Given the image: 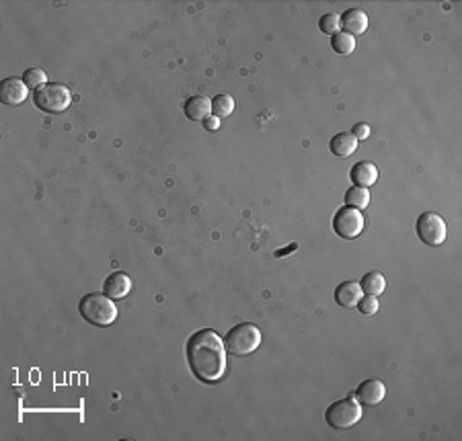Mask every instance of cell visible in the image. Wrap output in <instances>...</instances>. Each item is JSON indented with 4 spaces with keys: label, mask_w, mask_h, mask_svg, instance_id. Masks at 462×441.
Listing matches in <instances>:
<instances>
[{
    "label": "cell",
    "mask_w": 462,
    "mask_h": 441,
    "mask_svg": "<svg viewBox=\"0 0 462 441\" xmlns=\"http://www.w3.org/2000/svg\"><path fill=\"white\" fill-rule=\"evenodd\" d=\"M187 363L202 382H218L226 372V347L216 331H198L187 341Z\"/></svg>",
    "instance_id": "1"
},
{
    "label": "cell",
    "mask_w": 462,
    "mask_h": 441,
    "mask_svg": "<svg viewBox=\"0 0 462 441\" xmlns=\"http://www.w3.org/2000/svg\"><path fill=\"white\" fill-rule=\"evenodd\" d=\"M78 312L80 316L95 325V327H109L117 320V304L115 300H111L109 295L105 294H87L80 304H78Z\"/></svg>",
    "instance_id": "2"
},
{
    "label": "cell",
    "mask_w": 462,
    "mask_h": 441,
    "mask_svg": "<svg viewBox=\"0 0 462 441\" xmlns=\"http://www.w3.org/2000/svg\"><path fill=\"white\" fill-rule=\"evenodd\" d=\"M259 345H261V331L251 322L237 325L234 329L228 331V335L224 339L226 351L237 357H245V355L255 353Z\"/></svg>",
    "instance_id": "3"
},
{
    "label": "cell",
    "mask_w": 462,
    "mask_h": 441,
    "mask_svg": "<svg viewBox=\"0 0 462 441\" xmlns=\"http://www.w3.org/2000/svg\"><path fill=\"white\" fill-rule=\"evenodd\" d=\"M363 415V408L356 398L348 396L343 400L333 402L327 413H325V421L327 425H331L333 429H350L358 423Z\"/></svg>",
    "instance_id": "4"
},
{
    "label": "cell",
    "mask_w": 462,
    "mask_h": 441,
    "mask_svg": "<svg viewBox=\"0 0 462 441\" xmlns=\"http://www.w3.org/2000/svg\"><path fill=\"white\" fill-rule=\"evenodd\" d=\"M33 105L46 113H62L70 105V91L64 85H46L33 93Z\"/></svg>",
    "instance_id": "5"
},
{
    "label": "cell",
    "mask_w": 462,
    "mask_h": 441,
    "mask_svg": "<svg viewBox=\"0 0 462 441\" xmlns=\"http://www.w3.org/2000/svg\"><path fill=\"white\" fill-rule=\"evenodd\" d=\"M417 236L423 245L438 246L442 245L448 236V228L446 222L434 214V211H425L417 218Z\"/></svg>",
    "instance_id": "6"
},
{
    "label": "cell",
    "mask_w": 462,
    "mask_h": 441,
    "mask_svg": "<svg viewBox=\"0 0 462 441\" xmlns=\"http://www.w3.org/2000/svg\"><path fill=\"white\" fill-rule=\"evenodd\" d=\"M366 228V220H363V214L359 209L354 207H348L343 205L335 218H333V230L337 232V236L345 239V241H354L358 239L359 234L363 232Z\"/></svg>",
    "instance_id": "7"
},
{
    "label": "cell",
    "mask_w": 462,
    "mask_h": 441,
    "mask_svg": "<svg viewBox=\"0 0 462 441\" xmlns=\"http://www.w3.org/2000/svg\"><path fill=\"white\" fill-rule=\"evenodd\" d=\"M29 95V87L21 78H4L0 85V101L8 107H19Z\"/></svg>",
    "instance_id": "8"
},
{
    "label": "cell",
    "mask_w": 462,
    "mask_h": 441,
    "mask_svg": "<svg viewBox=\"0 0 462 441\" xmlns=\"http://www.w3.org/2000/svg\"><path fill=\"white\" fill-rule=\"evenodd\" d=\"M384 396H386V386L380 380H366V382L359 384L358 390H356V400L361 406L363 404L366 406H376L384 400Z\"/></svg>",
    "instance_id": "9"
},
{
    "label": "cell",
    "mask_w": 462,
    "mask_h": 441,
    "mask_svg": "<svg viewBox=\"0 0 462 441\" xmlns=\"http://www.w3.org/2000/svg\"><path fill=\"white\" fill-rule=\"evenodd\" d=\"M130 292H132V279L126 273H121V271L111 273L105 279V284H103V294L109 295L111 300H121Z\"/></svg>",
    "instance_id": "10"
},
{
    "label": "cell",
    "mask_w": 462,
    "mask_h": 441,
    "mask_svg": "<svg viewBox=\"0 0 462 441\" xmlns=\"http://www.w3.org/2000/svg\"><path fill=\"white\" fill-rule=\"evenodd\" d=\"M183 111L191 121H204L212 113V101L205 95H194L183 103Z\"/></svg>",
    "instance_id": "11"
},
{
    "label": "cell",
    "mask_w": 462,
    "mask_h": 441,
    "mask_svg": "<svg viewBox=\"0 0 462 441\" xmlns=\"http://www.w3.org/2000/svg\"><path fill=\"white\" fill-rule=\"evenodd\" d=\"M359 140L352 134V132H341V134H335L329 142V148L335 156L339 158H350L356 150H358Z\"/></svg>",
    "instance_id": "12"
},
{
    "label": "cell",
    "mask_w": 462,
    "mask_h": 441,
    "mask_svg": "<svg viewBox=\"0 0 462 441\" xmlns=\"http://www.w3.org/2000/svg\"><path fill=\"white\" fill-rule=\"evenodd\" d=\"M341 27L350 35H361L368 29V17L361 8H350L341 15Z\"/></svg>",
    "instance_id": "13"
},
{
    "label": "cell",
    "mask_w": 462,
    "mask_h": 441,
    "mask_svg": "<svg viewBox=\"0 0 462 441\" xmlns=\"http://www.w3.org/2000/svg\"><path fill=\"white\" fill-rule=\"evenodd\" d=\"M361 297H363V290L358 282H345L335 290V302L343 308H356Z\"/></svg>",
    "instance_id": "14"
},
{
    "label": "cell",
    "mask_w": 462,
    "mask_h": 441,
    "mask_svg": "<svg viewBox=\"0 0 462 441\" xmlns=\"http://www.w3.org/2000/svg\"><path fill=\"white\" fill-rule=\"evenodd\" d=\"M352 181L356 183V187H372L378 181V168L374 162L361 160L358 164H354L352 168Z\"/></svg>",
    "instance_id": "15"
},
{
    "label": "cell",
    "mask_w": 462,
    "mask_h": 441,
    "mask_svg": "<svg viewBox=\"0 0 462 441\" xmlns=\"http://www.w3.org/2000/svg\"><path fill=\"white\" fill-rule=\"evenodd\" d=\"M359 286H361L363 294L380 295L384 294V290H386V279H384V275L380 271H370V273L363 275Z\"/></svg>",
    "instance_id": "16"
},
{
    "label": "cell",
    "mask_w": 462,
    "mask_h": 441,
    "mask_svg": "<svg viewBox=\"0 0 462 441\" xmlns=\"http://www.w3.org/2000/svg\"><path fill=\"white\" fill-rule=\"evenodd\" d=\"M345 205L354 209H366L370 205V191L366 187H352L345 193Z\"/></svg>",
    "instance_id": "17"
},
{
    "label": "cell",
    "mask_w": 462,
    "mask_h": 441,
    "mask_svg": "<svg viewBox=\"0 0 462 441\" xmlns=\"http://www.w3.org/2000/svg\"><path fill=\"white\" fill-rule=\"evenodd\" d=\"M331 48L335 49L337 53H341V55H350L356 49V37L345 33V31H339V33H335L331 37Z\"/></svg>",
    "instance_id": "18"
},
{
    "label": "cell",
    "mask_w": 462,
    "mask_h": 441,
    "mask_svg": "<svg viewBox=\"0 0 462 441\" xmlns=\"http://www.w3.org/2000/svg\"><path fill=\"white\" fill-rule=\"evenodd\" d=\"M232 111H234V98L230 97V95H218V97L212 101V113H214L218 119L232 115Z\"/></svg>",
    "instance_id": "19"
},
{
    "label": "cell",
    "mask_w": 462,
    "mask_h": 441,
    "mask_svg": "<svg viewBox=\"0 0 462 441\" xmlns=\"http://www.w3.org/2000/svg\"><path fill=\"white\" fill-rule=\"evenodd\" d=\"M318 29L325 33V35H335V33H339V29H341V15L339 12H327V15H323L320 17V21H318Z\"/></svg>",
    "instance_id": "20"
},
{
    "label": "cell",
    "mask_w": 462,
    "mask_h": 441,
    "mask_svg": "<svg viewBox=\"0 0 462 441\" xmlns=\"http://www.w3.org/2000/svg\"><path fill=\"white\" fill-rule=\"evenodd\" d=\"M23 80H25V85H27L29 89L37 91V89L46 87V83H48V74H46L42 68H29V70L23 74Z\"/></svg>",
    "instance_id": "21"
},
{
    "label": "cell",
    "mask_w": 462,
    "mask_h": 441,
    "mask_svg": "<svg viewBox=\"0 0 462 441\" xmlns=\"http://www.w3.org/2000/svg\"><path fill=\"white\" fill-rule=\"evenodd\" d=\"M358 308L363 316H374V314L378 312V308H380V302H378V297H376V295L366 294L358 302Z\"/></svg>",
    "instance_id": "22"
},
{
    "label": "cell",
    "mask_w": 462,
    "mask_h": 441,
    "mask_svg": "<svg viewBox=\"0 0 462 441\" xmlns=\"http://www.w3.org/2000/svg\"><path fill=\"white\" fill-rule=\"evenodd\" d=\"M358 140H366L368 136H370V126L368 123H356V128H354V132H352Z\"/></svg>",
    "instance_id": "23"
},
{
    "label": "cell",
    "mask_w": 462,
    "mask_h": 441,
    "mask_svg": "<svg viewBox=\"0 0 462 441\" xmlns=\"http://www.w3.org/2000/svg\"><path fill=\"white\" fill-rule=\"evenodd\" d=\"M204 128L207 130V132H216V130L220 128V119H218L216 115H209V117H205Z\"/></svg>",
    "instance_id": "24"
}]
</instances>
